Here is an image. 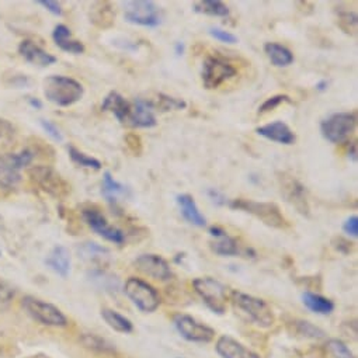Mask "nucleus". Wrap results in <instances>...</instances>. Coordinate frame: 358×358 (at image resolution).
<instances>
[{
  "instance_id": "a19ab883",
  "label": "nucleus",
  "mask_w": 358,
  "mask_h": 358,
  "mask_svg": "<svg viewBox=\"0 0 358 358\" xmlns=\"http://www.w3.org/2000/svg\"><path fill=\"white\" fill-rule=\"evenodd\" d=\"M125 143H127V148L129 149V152L135 156H141L142 150H143V146H142V141L141 138L136 135V134H128L125 136Z\"/></svg>"
},
{
  "instance_id": "4468645a",
  "label": "nucleus",
  "mask_w": 358,
  "mask_h": 358,
  "mask_svg": "<svg viewBox=\"0 0 358 358\" xmlns=\"http://www.w3.org/2000/svg\"><path fill=\"white\" fill-rule=\"evenodd\" d=\"M82 217L85 220V222L101 238H104L106 241L115 243V245H122L125 242V235L122 231L111 227L106 217L100 213L99 208L96 207H89L85 208L82 211Z\"/></svg>"
},
{
  "instance_id": "412c9836",
  "label": "nucleus",
  "mask_w": 358,
  "mask_h": 358,
  "mask_svg": "<svg viewBox=\"0 0 358 358\" xmlns=\"http://www.w3.org/2000/svg\"><path fill=\"white\" fill-rule=\"evenodd\" d=\"M177 206L180 208V213L183 215V218L199 228H204L207 225V220L206 217L201 214L194 197H192L190 194H178L176 197Z\"/></svg>"
},
{
  "instance_id": "72a5a7b5",
  "label": "nucleus",
  "mask_w": 358,
  "mask_h": 358,
  "mask_svg": "<svg viewBox=\"0 0 358 358\" xmlns=\"http://www.w3.org/2000/svg\"><path fill=\"white\" fill-rule=\"evenodd\" d=\"M324 348L331 358H354L352 351L338 338H329L324 344Z\"/></svg>"
},
{
  "instance_id": "6ab92c4d",
  "label": "nucleus",
  "mask_w": 358,
  "mask_h": 358,
  "mask_svg": "<svg viewBox=\"0 0 358 358\" xmlns=\"http://www.w3.org/2000/svg\"><path fill=\"white\" fill-rule=\"evenodd\" d=\"M210 235L215 238L211 242V250L220 256H238L239 255V245L238 241L228 235V232L221 227H211Z\"/></svg>"
},
{
  "instance_id": "c756f323",
  "label": "nucleus",
  "mask_w": 358,
  "mask_h": 358,
  "mask_svg": "<svg viewBox=\"0 0 358 358\" xmlns=\"http://www.w3.org/2000/svg\"><path fill=\"white\" fill-rule=\"evenodd\" d=\"M194 12L214 17H228L229 9L221 0H201L193 5Z\"/></svg>"
},
{
  "instance_id": "aec40b11",
  "label": "nucleus",
  "mask_w": 358,
  "mask_h": 358,
  "mask_svg": "<svg viewBox=\"0 0 358 358\" xmlns=\"http://www.w3.org/2000/svg\"><path fill=\"white\" fill-rule=\"evenodd\" d=\"M19 52L29 64L40 68H47L57 62V58L54 55H51L50 52H47L45 50H43L40 45H37L30 40H24L19 45Z\"/></svg>"
},
{
  "instance_id": "a18cd8bd",
  "label": "nucleus",
  "mask_w": 358,
  "mask_h": 358,
  "mask_svg": "<svg viewBox=\"0 0 358 358\" xmlns=\"http://www.w3.org/2000/svg\"><path fill=\"white\" fill-rule=\"evenodd\" d=\"M38 5L45 8L48 12H51L55 16H62V6L58 2H54V0H40Z\"/></svg>"
},
{
  "instance_id": "4c0bfd02",
  "label": "nucleus",
  "mask_w": 358,
  "mask_h": 358,
  "mask_svg": "<svg viewBox=\"0 0 358 358\" xmlns=\"http://www.w3.org/2000/svg\"><path fill=\"white\" fill-rule=\"evenodd\" d=\"M282 103H292L291 97L287 94H275L270 99H267L260 107H259V114H266L270 113L273 110H275L277 107H280Z\"/></svg>"
},
{
  "instance_id": "cd10ccee",
  "label": "nucleus",
  "mask_w": 358,
  "mask_h": 358,
  "mask_svg": "<svg viewBox=\"0 0 358 358\" xmlns=\"http://www.w3.org/2000/svg\"><path fill=\"white\" fill-rule=\"evenodd\" d=\"M302 302L310 312L317 315H330L334 310V303L331 299L310 291L302 294Z\"/></svg>"
},
{
  "instance_id": "7ed1b4c3",
  "label": "nucleus",
  "mask_w": 358,
  "mask_h": 358,
  "mask_svg": "<svg viewBox=\"0 0 358 358\" xmlns=\"http://www.w3.org/2000/svg\"><path fill=\"white\" fill-rule=\"evenodd\" d=\"M231 208L245 211L257 220H260L264 225L275 229H288L289 224L287 218L282 215L280 207L274 203H259L246 199H236L228 203Z\"/></svg>"
},
{
  "instance_id": "1a4fd4ad",
  "label": "nucleus",
  "mask_w": 358,
  "mask_h": 358,
  "mask_svg": "<svg viewBox=\"0 0 358 358\" xmlns=\"http://www.w3.org/2000/svg\"><path fill=\"white\" fill-rule=\"evenodd\" d=\"M193 287L204 303L218 315L227 310V287L213 277H199L193 281Z\"/></svg>"
},
{
  "instance_id": "f704fd0d",
  "label": "nucleus",
  "mask_w": 358,
  "mask_h": 358,
  "mask_svg": "<svg viewBox=\"0 0 358 358\" xmlns=\"http://www.w3.org/2000/svg\"><path fill=\"white\" fill-rule=\"evenodd\" d=\"M294 323V327H295V331L298 334H301L302 337L305 338H315V340H319V338H323L324 337V331L312 324L310 322H306V320H295L292 322Z\"/></svg>"
},
{
  "instance_id": "423d86ee",
  "label": "nucleus",
  "mask_w": 358,
  "mask_h": 358,
  "mask_svg": "<svg viewBox=\"0 0 358 358\" xmlns=\"http://www.w3.org/2000/svg\"><path fill=\"white\" fill-rule=\"evenodd\" d=\"M22 306L34 320L40 322L44 326L66 327L69 323L68 317L64 315V312L59 308L40 298L27 295L23 298Z\"/></svg>"
},
{
  "instance_id": "37998d69",
  "label": "nucleus",
  "mask_w": 358,
  "mask_h": 358,
  "mask_svg": "<svg viewBox=\"0 0 358 358\" xmlns=\"http://www.w3.org/2000/svg\"><path fill=\"white\" fill-rule=\"evenodd\" d=\"M343 231L352 238L358 236V217L357 215H351L350 218L345 220V222L343 224Z\"/></svg>"
},
{
  "instance_id": "a878e982",
  "label": "nucleus",
  "mask_w": 358,
  "mask_h": 358,
  "mask_svg": "<svg viewBox=\"0 0 358 358\" xmlns=\"http://www.w3.org/2000/svg\"><path fill=\"white\" fill-rule=\"evenodd\" d=\"M115 13L108 2H96L90 8V22L99 29H110L114 26Z\"/></svg>"
},
{
  "instance_id": "a211bd4d",
  "label": "nucleus",
  "mask_w": 358,
  "mask_h": 358,
  "mask_svg": "<svg viewBox=\"0 0 358 358\" xmlns=\"http://www.w3.org/2000/svg\"><path fill=\"white\" fill-rule=\"evenodd\" d=\"M256 132L260 136L281 145H292L296 141V136L292 132V129L282 121H274V122L262 125L256 128Z\"/></svg>"
},
{
  "instance_id": "8fccbe9b",
  "label": "nucleus",
  "mask_w": 358,
  "mask_h": 358,
  "mask_svg": "<svg viewBox=\"0 0 358 358\" xmlns=\"http://www.w3.org/2000/svg\"><path fill=\"white\" fill-rule=\"evenodd\" d=\"M185 50H186V47H185V44H183V43H176V45H174V51H176V54H177L178 57L185 54Z\"/></svg>"
},
{
  "instance_id": "9b49d317",
  "label": "nucleus",
  "mask_w": 358,
  "mask_h": 358,
  "mask_svg": "<svg viewBox=\"0 0 358 358\" xmlns=\"http://www.w3.org/2000/svg\"><path fill=\"white\" fill-rule=\"evenodd\" d=\"M125 22L142 27H157L160 24L159 9L150 0H132L124 3Z\"/></svg>"
},
{
  "instance_id": "c03bdc74",
  "label": "nucleus",
  "mask_w": 358,
  "mask_h": 358,
  "mask_svg": "<svg viewBox=\"0 0 358 358\" xmlns=\"http://www.w3.org/2000/svg\"><path fill=\"white\" fill-rule=\"evenodd\" d=\"M331 245L336 250H338L340 253L343 255H347L351 252V243L348 241H345L344 238L341 236H336L333 241H331Z\"/></svg>"
},
{
  "instance_id": "c9c22d12",
  "label": "nucleus",
  "mask_w": 358,
  "mask_h": 358,
  "mask_svg": "<svg viewBox=\"0 0 358 358\" xmlns=\"http://www.w3.org/2000/svg\"><path fill=\"white\" fill-rule=\"evenodd\" d=\"M357 23H358V17L354 12L340 10L337 13V24L345 34L354 36L357 31Z\"/></svg>"
},
{
  "instance_id": "3c124183",
  "label": "nucleus",
  "mask_w": 358,
  "mask_h": 358,
  "mask_svg": "<svg viewBox=\"0 0 358 358\" xmlns=\"http://www.w3.org/2000/svg\"><path fill=\"white\" fill-rule=\"evenodd\" d=\"M29 103L31 107H34L36 110H40L43 108V103L38 100V99H34V97H29Z\"/></svg>"
},
{
  "instance_id": "f3484780",
  "label": "nucleus",
  "mask_w": 358,
  "mask_h": 358,
  "mask_svg": "<svg viewBox=\"0 0 358 358\" xmlns=\"http://www.w3.org/2000/svg\"><path fill=\"white\" fill-rule=\"evenodd\" d=\"M215 350L221 355V358H260L257 352L227 334L221 336L217 340Z\"/></svg>"
},
{
  "instance_id": "09e8293b",
  "label": "nucleus",
  "mask_w": 358,
  "mask_h": 358,
  "mask_svg": "<svg viewBox=\"0 0 358 358\" xmlns=\"http://www.w3.org/2000/svg\"><path fill=\"white\" fill-rule=\"evenodd\" d=\"M315 89H316L317 92H326V90L329 89V80H326V79H322V80H319V82L316 83Z\"/></svg>"
},
{
  "instance_id": "c85d7f7f",
  "label": "nucleus",
  "mask_w": 358,
  "mask_h": 358,
  "mask_svg": "<svg viewBox=\"0 0 358 358\" xmlns=\"http://www.w3.org/2000/svg\"><path fill=\"white\" fill-rule=\"evenodd\" d=\"M101 317L113 330H115L118 333H125L127 334V333H131L134 330L132 322L128 317H125L124 315L114 310V309H108V308L101 309Z\"/></svg>"
},
{
  "instance_id": "473e14b6",
  "label": "nucleus",
  "mask_w": 358,
  "mask_h": 358,
  "mask_svg": "<svg viewBox=\"0 0 358 358\" xmlns=\"http://www.w3.org/2000/svg\"><path fill=\"white\" fill-rule=\"evenodd\" d=\"M15 136V127L8 120L0 118V155H3L5 150H8L13 145Z\"/></svg>"
},
{
  "instance_id": "58836bf2",
  "label": "nucleus",
  "mask_w": 358,
  "mask_h": 358,
  "mask_svg": "<svg viewBox=\"0 0 358 358\" xmlns=\"http://www.w3.org/2000/svg\"><path fill=\"white\" fill-rule=\"evenodd\" d=\"M15 299V291L3 281H0V312H5L10 308Z\"/></svg>"
},
{
  "instance_id": "79ce46f5",
  "label": "nucleus",
  "mask_w": 358,
  "mask_h": 358,
  "mask_svg": "<svg viewBox=\"0 0 358 358\" xmlns=\"http://www.w3.org/2000/svg\"><path fill=\"white\" fill-rule=\"evenodd\" d=\"M40 124H41V127L44 128V131H45L52 139H55V141H58V142H61V141L64 139V136H62L59 128H58L54 122H51V121H48V120H41Z\"/></svg>"
},
{
  "instance_id": "0eeeda50",
  "label": "nucleus",
  "mask_w": 358,
  "mask_h": 358,
  "mask_svg": "<svg viewBox=\"0 0 358 358\" xmlns=\"http://www.w3.org/2000/svg\"><path fill=\"white\" fill-rule=\"evenodd\" d=\"M277 180L281 190L282 197L285 201L296 210L298 214L302 217L310 215V207L308 201L306 187L298 180V178L287 171H278L277 173Z\"/></svg>"
},
{
  "instance_id": "ea45409f",
  "label": "nucleus",
  "mask_w": 358,
  "mask_h": 358,
  "mask_svg": "<svg viewBox=\"0 0 358 358\" xmlns=\"http://www.w3.org/2000/svg\"><path fill=\"white\" fill-rule=\"evenodd\" d=\"M210 36L213 38H215L217 41H221V43H225V44H236L239 41L235 34H232L229 31H225L222 29H218V27L210 29Z\"/></svg>"
},
{
  "instance_id": "f257e3e1",
  "label": "nucleus",
  "mask_w": 358,
  "mask_h": 358,
  "mask_svg": "<svg viewBox=\"0 0 358 358\" xmlns=\"http://www.w3.org/2000/svg\"><path fill=\"white\" fill-rule=\"evenodd\" d=\"M85 94V87L78 80L51 75L44 80V96L47 100L58 107H69L78 103Z\"/></svg>"
},
{
  "instance_id": "bb28decb",
  "label": "nucleus",
  "mask_w": 358,
  "mask_h": 358,
  "mask_svg": "<svg viewBox=\"0 0 358 358\" xmlns=\"http://www.w3.org/2000/svg\"><path fill=\"white\" fill-rule=\"evenodd\" d=\"M264 52L274 66L285 68L294 62V54L287 47L278 43H266Z\"/></svg>"
},
{
  "instance_id": "393cba45",
  "label": "nucleus",
  "mask_w": 358,
  "mask_h": 358,
  "mask_svg": "<svg viewBox=\"0 0 358 358\" xmlns=\"http://www.w3.org/2000/svg\"><path fill=\"white\" fill-rule=\"evenodd\" d=\"M104 199L111 204V206H117L120 199H127L129 197V189L127 186H124L122 183H118L117 180H114V177L111 176L110 171L104 173L103 177V190H101Z\"/></svg>"
},
{
  "instance_id": "e433bc0d",
  "label": "nucleus",
  "mask_w": 358,
  "mask_h": 358,
  "mask_svg": "<svg viewBox=\"0 0 358 358\" xmlns=\"http://www.w3.org/2000/svg\"><path fill=\"white\" fill-rule=\"evenodd\" d=\"M157 107L162 111H170V110H183L187 107V103L182 99H174L166 94L157 96Z\"/></svg>"
},
{
  "instance_id": "ddd939ff",
  "label": "nucleus",
  "mask_w": 358,
  "mask_h": 358,
  "mask_svg": "<svg viewBox=\"0 0 358 358\" xmlns=\"http://www.w3.org/2000/svg\"><path fill=\"white\" fill-rule=\"evenodd\" d=\"M174 326L177 331L180 333L183 338L192 343H210L215 337V330L190 315H176L174 316Z\"/></svg>"
},
{
  "instance_id": "b1692460",
  "label": "nucleus",
  "mask_w": 358,
  "mask_h": 358,
  "mask_svg": "<svg viewBox=\"0 0 358 358\" xmlns=\"http://www.w3.org/2000/svg\"><path fill=\"white\" fill-rule=\"evenodd\" d=\"M45 264L58 275L68 277L71 273V253L65 246H55L48 255Z\"/></svg>"
},
{
  "instance_id": "de8ad7c7",
  "label": "nucleus",
  "mask_w": 358,
  "mask_h": 358,
  "mask_svg": "<svg viewBox=\"0 0 358 358\" xmlns=\"http://www.w3.org/2000/svg\"><path fill=\"white\" fill-rule=\"evenodd\" d=\"M347 155L352 162H357V143L355 142H350V145L347 148Z\"/></svg>"
},
{
  "instance_id": "9d476101",
  "label": "nucleus",
  "mask_w": 358,
  "mask_h": 358,
  "mask_svg": "<svg viewBox=\"0 0 358 358\" xmlns=\"http://www.w3.org/2000/svg\"><path fill=\"white\" fill-rule=\"evenodd\" d=\"M357 115L354 113H336L320 122L323 138L331 143L344 142L355 129Z\"/></svg>"
},
{
  "instance_id": "dca6fc26",
  "label": "nucleus",
  "mask_w": 358,
  "mask_h": 358,
  "mask_svg": "<svg viewBox=\"0 0 358 358\" xmlns=\"http://www.w3.org/2000/svg\"><path fill=\"white\" fill-rule=\"evenodd\" d=\"M157 121L153 113V103L136 99L134 104H131V114L127 121V127L131 128H153Z\"/></svg>"
},
{
  "instance_id": "7c9ffc66",
  "label": "nucleus",
  "mask_w": 358,
  "mask_h": 358,
  "mask_svg": "<svg viewBox=\"0 0 358 358\" xmlns=\"http://www.w3.org/2000/svg\"><path fill=\"white\" fill-rule=\"evenodd\" d=\"M68 152H69V156H71L72 162L76 163L78 166L86 167V169H93V170H100L101 169V162L100 160L83 153L82 150H79L73 145L68 146Z\"/></svg>"
},
{
  "instance_id": "4be33fe9",
  "label": "nucleus",
  "mask_w": 358,
  "mask_h": 358,
  "mask_svg": "<svg viewBox=\"0 0 358 358\" xmlns=\"http://www.w3.org/2000/svg\"><path fill=\"white\" fill-rule=\"evenodd\" d=\"M101 110L111 113L121 124L125 125L131 114V104L120 93L110 92L101 103Z\"/></svg>"
},
{
  "instance_id": "49530a36",
  "label": "nucleus",
  "mask_w": 358,
  "mask_h": 358,
  "mask_svg": "<svg viewBox=\"0 0 358 358\" xmlns=\"http://www.w3.org/2000/svg\"><path fill=\"white\" fill-rule=\"evenodd\" d=\"M207 194H208L210 200H211L213 203H215L217 206H225V204H228V199H227L220 190H217V189H210V190L207 192Z\"/></svg>"
},
{
  "instance_id": "6e6552de",
  "label": "nucleus",
  "mask_w": 358,
  "mask_h": 358,
  "mask_svg": "<svg viewBox=\"0 0 358 358\" xmlns=\"http://www.w3.org/2000/svg\"><path fill=\"white\" fill-rule=\"evenodd\" d=\"M124 292L129 298V301L145 313L155 312L160 305L159 292L150 284L141 278L129 277L125 281Z\"/></svg>"
},
{
  "instance_id": "f03ea898",
  "label": "nucleus",
  "mask_w": 358,
  "mask_h": 358,
  "mask_svg": "<svg viewBox=\"0 0 358 358\" xmlns=\"http://www.w3.org/2000/svg\"><path fill=\"white\" fill-rule=\"evenodd\" d=\"M34 156L31 149L0 155V190L10 192L16 189L22 180V170L33 162Z\"/></svg>"
},
{
  "instance_id": "2eb2a0df",
  "label": "nucleus",
  "mask_w": 358,
  "mask_h": 358,
  "mask_svg": "<svg viewBox=\"0 0 358 358\" xmlns=\"http://www.w3.org/2000/svg\"><path fill=\"white\" fill-rule=\"evenodd\" d=\"M134 266L142 274L157 281H167L173 277V271L169 263L159 255H152V253L141 255L134 262Z\"/></svg>"
},
{
  "instance_id": "39448f33",
  "label": "nucleus",
  "mask_w": 358,
  "mask_h": 358,
  "mask_svg": "<svg viewBox=\"0 0 358 358\" xmlns=\"http://www.w3.org/2000/svg\"><path fill=\"white\" fill-rule=\"evenodd\" d=\"M29 177L44 193L57 200H62L71 194V185L50 166H33L29 170Z\"/></svg>"
},
{
  "instance_id": "5701e85b",
  "label": "nucleus",
  "mask_w": 358,
  "mask_h": 358,
  "mask_svg": "<svg viewBox=\"0 0 358 358\" xmlns=\"http://www.w3.org/2000/svg\"><path fill=\"white\" fill-rule=\"evenodd\" d=\"M52 38H54L55 44H57L62 51H65V52L75 54V55H79V54H83V52H85V45H83L80 41L72 38L71 29L66 27L65 24H58V26L54 29Z\"/></svg>"
},
{
  "instance_id": "f8f14e48",
  "label": "nucleus",
  "mask_w": 358,
  "mask_h": 358,
  "mask_svg": "<svg viewBox=\"0 0 358 358\" xmlns=\"http://www.w3.org/2000/svg\"><path fill=\"white\" fill-rule=\"evenodd\" d=\"M236 73L238 71L231 62L218 57H208L203 64V85L206 89L214 90L235 78Z\"/></svg>"
},
{
  "instance_id": "2f4dec72",
  "label": "nucleus",
  "mask_w": 358,
  "mask_h": 358,
  "mask_svg": "<svg viewBox=\"0 0 358 358\" xmlns=\"http://www.w3.org/2000/svg\"><path fill=\"white\" fill-rule=\"evenodd\" d=\"M80 341L85 347L100 352H113L115 350L110 341L97 334H83Z\"/></svg>"
},
{
  "instance_id": "20e7f679",
  "label": "nucleus",
  "mask_w": 358,
  "mask_h": 358,
  "mask_svg": "<svg viewBox=\"0 0 358 358\" xmlns=\"http://www.w3.org/2000/svg\"><path fill=\"white\" fill-rule=\"evenodd\" d=\"M232 303L238 310L245 313L253 323H256L260 327H271L275 322L273 309L262 298L234 291Z\"/></svg>"
}]
</instances>
